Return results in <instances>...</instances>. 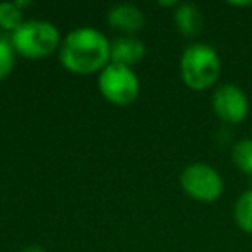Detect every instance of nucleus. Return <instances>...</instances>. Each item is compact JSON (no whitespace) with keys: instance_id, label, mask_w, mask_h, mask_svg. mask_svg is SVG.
<instances>
[{"instance_id":"20e7f679","label":"nucleus","mask_w":252,"mask_h":252,"mask_svg":"<svg viewBox=\"0 0 252 252\" xmlns=\"http://www.w3.org/2000/svg\"><path fill=\"white\" fill-rule=\"evenodd\" d=\"M100 94L116 105H126L137 100L140 83L131 67L107 64L98 76Z\"/></svg>"},{"instance_id":"1a4fd4ad","label":"nucleus","mask_w":252,"mask_h":252,"mask_svg":"<svg viewBox=\"0 0 252 252\" xmlns=\"http://www.w3.org/2000/svg\"><path fill=\"white\" fill-rule=\"evenodd\" d=\"M202 14L193 4H180L175 12L176 30L183 36H197L202 30Z\"/></svg>"},{"instance_id":"9b49d317","label":"nucleus","mask_w":252,"mask_h":252,"mask_svg":"<svg viewBox=\"0 0 252 252\" xmlns=\"http://www.w3.org/2000/svg\"><path fill=\"white\" fill-rule=\"evenodd\" d=\"M23 12L16 2H2L0 4V26L5 30H16L23 25Z\"/></svg>"},{"instance_id":"f8f14e48","label":"nucleus","mask_w":252,"mask_h":252,"mask_svg":"<svg viewBox=\"0 0 252 252\" xmlns=\"http://www.w3.org/2000/svg\"><path fill=\"white\" fill-rule=\"evenodd\" d=\"M231 158H233V162L238 169L252 175V138L237 142L233 152H231Z\"/></svg>"},{"instance_id":"9d476101","label":"nucleus","mask_w":252,"mask_h":252,"mask_svg":"<svg viewBox=\"0 0 252 252\" xmlns=\"http://www.w3.org/2000/svg\"><path fill=\"white\" fill-rule=\"evenodd\" d=\"M235 221L238 228L252 233V190L245 192L235 204Z\"/></svg>"},{"instance_id":"6e6552de","label":"nucleus","mask_w":252,"mask_h":252,"mask_svg":"<svg viewBox=\"0 0 252 252\" xmlns=\"http://www.w3.org/2000/svg\"><path fill=\"white\" fill-rule=\"evenodd\" d=\"M107 21L111 26H114L116 30H123V32L133 33L142 30L145 23L144 12L138 7L131 4H121L116 5L114 9H111L107 14Z\"/></svg>"},{"instance_id":"0eeeda50","label":"nucleus","mask_w":252,"mask_h":252,"mask_svg":"<svg viewBox=\"0 0 252 252\" xmlns=\"http://www.w3.org/2000/svg\"><path fill=\"white\" fill-rule=\"evenodd\" d=\"M145 56V45L133 36H123L111 43V64L131 67Z\"/></svg>"},{"instance_id":"7ed1b4c3","label":"nucleus","mask_w":252,"mask_h":252,"mask_svg":"<svg viewBox=\"0 0 252 252\" xmlns=\"http://www.w3.org/2000/svg\"><path fill=\"white\" fill-rule=\"evenodd\" d=\"M12 47L28 59H43L59 45V32L52 23L26 21L12 32Z\"/></svg>"},{"instance_id":"f03ea898","label":"nucleus","mask_w":252,"mask_h":252,"mask_svg":"<svg viewBox=\"0 0 252 252\" xmlns=\"http://www.w3.org/2000/svg\"><path fill=\"white\" fill-rule=\"evenodd\" d=\"M180 69L187 87L192 90H206L220 78L221 63L213 47L193 43L183 52Z\"/></svg>"},{"instance_id":"ddd939ff","label":"nucleus","mask_w":252,"mask_h":252,"mask_svg":"<svg viewBox=\"0 0 252 252\" xmlns=\"http://www.w3.org/2000/svg\"><path fill=\"white\" fill-rule=\"evenodd\" d=\"M14 47L12 42L4 36H0V81L7 78L11 74L12 67H14Z\"/></svg>"},{"instance_id":"f257e3e1","label":"nucleus","mask_w":252,"mask_h":252,"mask_svg":"<svg viewBox=\"0 0 252 252\" xmlns=\"http://www.w3.org/2000/svg\"><path fill=\"white\" fill-rule=\"evenodd\" d=\"M111 61V43L94 28L73 30L61 45V63L76 74L102 71Z\"/></svg>"},{"instance_id":"423d86ee","label":"nucleus","mask_w":252,"mask_h":252,"mask_svg":"<svg viewBox=\"0 0 252 252\" xmlns=\"http://www.w3.org/2000/svg\"><path fill=\"white\" fill-rule=\"evenodd\" d=\"M213 107L218 118L224 123H240L249 112V100L245 94L235 85H223L213 97Z\"/></svg>"},{"instance_id":"4468645a","label":"nucleus","mask_w":252,"mask_h":252,"mask_svg":"<svg viewBox=\"0 0 252 252\" xmlns=\"http://www.w3.org/2000/svg\"><path fill=\"white\" fill-rule=\"evenodd\" d=\"M21 252H47L43 247H40V245H30V247L23 249Z\"/></svg>"},{"instance_id":"39448f33","label":"nucleus","mask_w":252,"mask_h":252,"mask_svg":"<svg viewBox=\"0 0 252 252\" xmlns=\"http://www.w3.org/2000/svg\"><path fill=\"white\" fill-rule=\"evenodd\" d=\"M182 187L192 199L202 202H213L223 192V180L216 169L211 166L197 162L190 164L182 173Z\"/></svg>"}]
</instances>
